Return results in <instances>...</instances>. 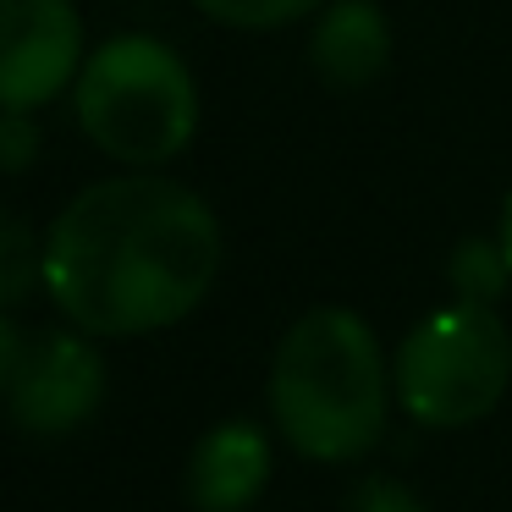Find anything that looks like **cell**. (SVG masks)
Masks as SVG:
<instances>
[{
  "label": "cell",
  "instance_id": "6da1fadb",
  "mask_svg": "<svg viewBox=\"0 0 512 512\" xmlns=\"http://www.w3.org/2000/svg\"><path fill=\"white\" fill-rule=\"evenodd\" d=\"M215 276V210L155 171L83 188L45 232V292L89 336L166 331L210 298Z\"/></svg>",
  "mask_w": 512,
  "mask_h": 512
},
{
  "label": "cell",
  "instance_id": "7a4b0ae2",
  "mask_svg": "<svg viewBox=\"0 0 512 512\" xmlns=\"http://www.w3.org/2000/svg\"><path fill=\"white\" fill-rule=\"evenodd\" d=\"M391 369L353 309H309L270 358V413L292 452L353 463L386 435Z\"/></svg>",
  "mask_w": 512,
  "mask_h": 512
},
{
  "label": "cell",
  "instance_id": "3957f363",
  "mask_svg": "<svg viewBox=\"0 0 512 512\" xmlns=\"http://www.w3.org/2000/svg\"><path fill=\"white\" fill-rule=\"evenodd\" d=\"M72 111L100 155L133 171H155L199 133V83L166 39L122 34L83 56Z\"/></svg>",
  "mask_w": 512,
  "mask_h": 512
},
{
  "label": "cell",
  "instance_id": "277c9868",
  "mask_svg": "<svg viewBox=\"0 0 512 512\" xmlns=\"http://www.w3.org/2000/svg\"><path fill=\"white\" fill-rule=\"evenodd\" d=\"M512 380V336L490 303H446L402 336L391 358V391L408 419L430 430H463L496 413Z\"/></svg>",
  "mask_w": 512,
  "mask_h": 512
},
{
  "label": "cell",
  "instance_id": "5b68a950",
  "mask_svg": "<svg viewBox=\"0 0 512 512\" xmlns=\"http://www.w3.org/2000/svg\"><path fill=\"white\" fill-rule=\"evenodd\" d=\"M105 402V358L89 331H34L6 386V413L28 435H72Z\"/></svg>",
  "mask_w": 512,
  "mask_h": 512
},
{
  "label": "cell",
  "instance_id": "8992f818",
  "mask_svg": "<svg viewBox=\"0 0 512 512\" xmlns=\"http://www.w3.org/2000/svg\"><path fill=\"white\" fill-rule=\"evenodd\" d=\"M83 17L72 0H0V105L39 111L78 83Z\"/></svg>",
  "mask_w": 512,
  "mask_h": 512
},
{
  "label": "cell",
  "instance_id": "52a82bcc",
  "mask_svg": "<svg viewBox=\"0 0 512 512\" xmlns=\"http://www.w3.org/2000/svg\"><path fill=\"white\" fill-rule=\"evenodd\" d=\"M265 479H270V435L248 419L215 424L188 457V501L199 512L254 507Z\"/></svg>",
  "mask_w": 512,
  "mask_h": 512
},
{
  "label": "cell",
  "instance_id": "ba28073f",
  "mask_svg": "<svg viewBox=\"0 0 512 512\" xmlns=\"http://www.w3.org/2000/svg\"><path fill=\"white\" fill-rule=\"evenodd\" d=\"M309 61L342 94L375 83L391 61L386 12H380L375 0H336V6H325L320 23H314V39H309Z\"/></svg>",
  "mask_w": 512,
  "mask_h": 512
},
{
  "label": "cell",
  "instance_id": "9c48e42d",
  "mask_svg": "<svg viewBox=\"0 0 512 512\" xmlns=\"http://www.w3.org/2000/svg\"><path fill=\"white\" fill-rule=\"evenodd\" d=\"M34 287H45V237L34 243L23 221L0 215V309L23 303Z\"/></svg>",
  "mask_w": 512,
  "mask_h": 512
},
{
  "label": "cell",
  "instance_id": "30bf717a",
  "mask_svg": "<svg viewBox=\"0 0 512 512\" xmlns=\"http://www.w3.org/2000/svg\"><path fill=\"white\" fill-rule=\"evenodd\" d=\"M507 281H512V265L501 254V237L496 243L490 237H468L452 254V287L463 303H496L507 292Z\"/></svg>",
  "mask_w": 512,
  "mask_h": 512
},
{
  "label": "cell",
  "instance_id": "8fae6325",
  "mask_svg": "<svg viewBox=\"0 0 512 512\" xmlns=\"http://www.w3.org/2000/svg\"><path fill=\"white\" fill-rule=\"evenodd\" d=\"M193 6L221 28H287L320 12L325 0H193Z\"/></svg>",
  "mask_w": 512,
  "mask_h": 512
},
{
  "label": "cell",
  "instance_id": "7c38bea8",
  "mask_svg": "<svg viewBox=\"0 0 512 512\" xmlns=\"http://www.w3.org/2000/svg\"><path fill=\"white\" fill-rule=\"evenodd\" d=\"M342 512H430L419 496H413L402 479H391V474H369V479H358L353 490H347V501H342Z\"/></svg>",
  "mask_w": 512,
  "mask_h": 512
},
{
  "label": "cell",
  "instance_id": "4fadbf2b",
  "mask_svg": "<svg viewBox=\"0 0 512 512\" xmlns=\"http://www.w3.org/2000/svg\"><path fill=\"white\" fill-rule=\"evenodd\" d=\"M39 160V111L0 105V171H28Z\"/></svg>",
  "mask_w": 512,
  "mask_h": 512
},
{
  "label": "cell",
  "instance_id": "5bb4252c",
  "mask_svg": "<svg viewBox=\"0 0 512 512\" xmlns=\"http://www.w3.org/2000/svg\"><path fill=\"white\" fill-rule=\"evenodd\" d=\"M28 336H34V331H23V325L12 320V314L0 309V397H6V386H12L17 364H23V353H28Z\"/></svg>",
  "mask_w": 512,
  "mask_h": 512
},
{
  "label": "cell",
  "instance_id": "9a60e30c",
  "mask_svg": "<svg viewBox=\"0 0 512 512\" xmlns=\"http://www.w3.org/2000/svg\"><path fill=\"white\" fill-rule=\"evenodd\" d=\"M501 254H507V265H512V193H507V204H501Z\"/></svg>",
  "mask_w": 512,
  "mask_h": 512
}]
</instances>
